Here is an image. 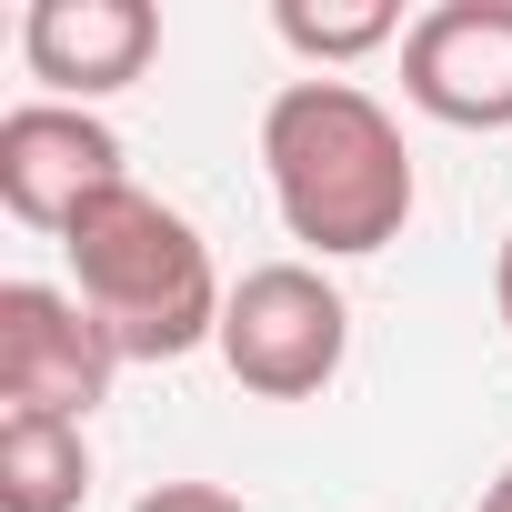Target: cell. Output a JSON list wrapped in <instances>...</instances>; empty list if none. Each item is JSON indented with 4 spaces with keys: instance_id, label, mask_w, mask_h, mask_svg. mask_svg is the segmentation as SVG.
I'll list each match as a JSON object with an SVG mask.
<instances>
[{
    "instance_id": "cell-1",
    "label": "cell",
    "mask_w": 512,
    "mask_h": 512,
    "mask_svg": "<svg viewBox=\"0 0 512 512\" xmlns=\"http://www.w3.org/2000/svg\"><path fill=\"white\" fill-rule=\"evenodd\" d=\"M262 171L282 201V231L322 262H362V251L402 241L412 221V151L402 121L362 81H282L262 111Z\"/></svg>"
},
{
    "instance_id": "cell-11",
    "label": "cell",
    "mask_w": 512,
    "mask_h": 512,
    "mask_svg": "<svg viewBox=\"0 0 512 512\" xmlns=\"http://www.w3.org/2000/svg\"><path fill=\"white\" fill-rule=\"evenodd\" d=\"M492 312H502V332H512V231H502V251H492Z\"/></svg>"
},
{
    "instance_id": "cell-12",
    "label": "cell",
    "mask_w": 512,
    "mask_h": 512,
    "mask_svg": "<svg viewBox=\"0 0 512 512\" xmlns=\"http://www.w3.org/2000/svg\"><path fill=\"white\" fill-rule=\"evenodd\" d=\"M472 512H512V462H502V472L482 482V502H472Z\"/></svg>"
},
{
    "instance_id": "cell-7",
    "label": "cell",
    "mask_w": 512,
    "mask_h": 512,
    "mask_svg": "<svg viewBox=\"0 0 512 512\" xmlns=\"http://www.w3.org/2000/svg\"><path fill=\"white\" fill-rule=\"evenodd\" d=\"M161 51V11L151 0H31L21 21V61L31 81H51V101H111L151 71Z\"/></svg>"
},
{
    "instance_id": "cell-3",
    "label": "cell",
    "mask_w": 512,
    "mask_h": 512,
    "mask_svg": "<svg viewBox=\"0 0 512 512\" xmlns=\"http://www.w3.org/2000/svg\"><path fill=\"white\" fill-rule=\"evenodd\" d=\"M221 372L262 402H312L342 382V352H352V302L332 292L322 262H262L231 282V312H221Z\"/></svg>"
},
{
    "instance_id": "cell-8",
    "label": "cell",
    "mask_w": 512,
    "mask_h": 512,
    "mask_svg": "<svg viewBox=\"0 0 512 512\" xmlns=\"http://www.w3.org/2000/svg\"><path fill=\"white\" fill-rule=\"evenodd\" d=\"M91 442L61 412H0V512H81Z\"/></svg>"
},
{
    "instance_id": "cell-10",
    "label": "cell",
    "mask_w": 512,
    "mask_h": 512,
    "mask_svg": "<svg viewBox=\"0 0 512 512\" xmlns=\"http://www.w3.org/2000/svg\"><path fill=\"white\" fill-rule=\"evenodd\" d=\"M131 512H251L241 492H221V482H151Z\"/></svg>"
},
{
    "instance_id": "cell-2",
    "label": "cell",
    "mask_w": 512,
    "mask_h": 512,
    "mask_svg": "<svg viewBox=\"0 0 512 512\" xmlns=\"http://www.w3.org/2000/svg\"><path fill=\"white\" fill-rule=\"evenodd\" d=\"M71 292L101 312V332L121 342V362H181L201 342H221L231 282L211 272V241L141 181H121L111 201H91L71 221Z\"/></svg>"
},
{
    "instance_id": "cell-5",
    "label": "cell",
    "mask_w": 512,
    "mask_h": 512,
    "mask_svg": "<svg viewBox=\"0 0 512 512\" xmlns=\"http://www.w3.org/2000/svg\"><path fill=\"white\" fill-rule=\"evenodd\" d=\"M131 181V151L101 111L81 101H21L0 111V211H11L21 231H51L71 241V221L91 201H111Z\"/></svg>"
},
{
    "instance_id": "cell-4",
    "label": "cell",
    "mask_w": 512,
    "mask_h": 512,
    "mask_svg": "<svg viewBox=\"0 0 512 512\" xmlns=\"http://www.w3.org/2000/svg\"><path fill=\"white\" fill-rule=\"evenodd\" d=\"M121 382V342L61 282H0V412L91 422Z\"/></svg>"
},
{
    "instance_id": "cell-6",
    "label": "cell",
    "mask_w": 512,
    "mask_h": 512,
    "mask_svg": "<svg viewBox=\"0 0 512 512\" xmlns=\"http://www.w3.org/2000/svg\"><path fill=\"white\" fill-rule=\"evenodd\" d=\"M402 101L442 131H512V0H432L402 31Z\"/></svg>"
},
{
    "instance_id": "cell-9",
    "label": "cell",
    "mask_w": 512,
    "mask_h": 512,
    "mask_svg": "<svg viewBox=\"0 0 512 512\" xmlns=\"http://www.w3.org/2000/svg\"><path fill=\"white\" fill-rule=\"evenodd\" d=\"M272 31H282V51H302V61L332 81V71H352V61L392 51L412 21L392 11V0H282V11H272Z\"/></svg>"
}]
</instances>
